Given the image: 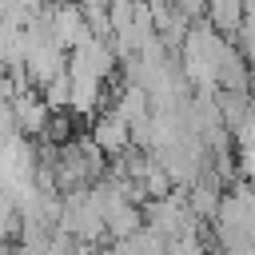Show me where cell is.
Listing matches in <instances>:
<instances>
[{
  "instance_id": "obj_1",
  "label": "cell",
  "mask_w": 255,
  "mask_h": 255,
  "mask_svg": "<svg viewBox=\"0 0 255 255\" xmlns=\"http://www.w3.org/2000/svg\"><path fill=\"white\" fill-rule=\"evenodd\" d=\"M48 28H52V40H56L64 52H76V48L92 36L88 16L80 12L76 0H56V4L48 8Z\"/></svg>"
},
{
  "instance_id": "obj_2",
  "label": "cell",
  "mask_w": 255,
  "mask_h": 255,
  "mask_svg": "<svg viewBox=\"0 0 255 255\" xmlns=\"http://www.w3.org/2000/svg\"><path fill=\"white\" fill-rule=\"evenodd\" d=\"M12 124L20 135H44L56 120V112L48 108V100L40 96V88H24L20 96H12Z\"/></svg>"
},
{
  "instance_id": "obj_3",
  "label": "cell",
  "mask_w": 255,
  "mask_h": 255,
  "mask_svg": "<svg viewBox=\"0 0 255 255\" xmlns=\"http://www.w3.org/2000/svg\"><path fill=\"white\" fill-rule=\"evenodd\" d=\"M120 64V52L112 40H100V36H88L76 52H68V68L72 72H88V76H100V80H112Z\"/></svg>"
},
{
  "instance_id": "obj_4",
  "label": "cell",
  "mask_w": 255,
  "mask_h": 255,
  "mask_svg": "<svg viewBox=\"0 0 255 255\" xmlns=\"http://www.w3.org/2000/svg\"><path fill=\"white\" fill-rule=\"evenodd\" d=\"M92 143L104 151V155H124L131 143V124L116 112V108H104L96 120H92Z\"/></svg>"
},
{
  "instance_id": "obj_5",
  "label": "cell",
  "mask_w": 255,
  "mask_h": 255,
  "mask_svg": "<svg viewBox=\"0 0 255 255\" xmlns=\"http://www.w3.org/2000/svg\"><path fill=\"white\" fill-rule=\"evenodd\" d=\"M68 76H72V116H80V120H96L100 112H104V84L108 80H100V76H88V72H72L68 68Z\"/></svg>"
},
{
  "instance_id": "obj_6",
  "label": "cell",
  "mask_w": 255,
  "mask_h": 255,
  "mask_svg": "<svg viewBox=\"0 0 255 255\" xmlns=\"http://www.w3.org/2000/svg\"><path fill=\"white\" fill-rule=\"evenodd\" d=\"M247 20V0H207V24L215 32H239Z\"/></svg>"
},
{
  "instance_id": "obj_7",
  "label": "cell",
  "mask_w": 255,
  "mask_h": 255,
  "mask_svg": "<svg viewBox=\"0 0 255 255\" xmlns=\"http://www.w3.org/2000/svg\"><path fill=\"white\" fill-rule=\"evenodd\" d=\"M40 96L48 100V108H52L56 116H60V112H68V108H72V76H68V72H64V76H56L52 84H44V88H40Z\"/></svg>"
},
{
  "instance_id": "obj_8",
  "label": "cell",
  "mask_w": 255,
  "mask_h": 255,
  "mask_svg": "<svg viewBox=\"0 0 255 255\" xmlns=\"http://www.w3.org/2000/svg\"><path fill=\"white\" fill-rule=\"evenodd\" d=\"M175 12L187 20H203L207 16V0H175Z\"/></svg>"
},
{
  "instance_id": "obj_9",
  "label": "cell",
  "mask_w": 255,
  "mask_h": 255,
  "mask_svg": "<svg viewBox=\"0 0 255 255\" xmlns=\"http://www.w3.org/2000/svg\"><path fill=\"white\" fill-rule=\"evenodd\" d=\"M76 4H80V12H84V16H88V20H92V16H100V12H108V8H112V0H76Z\"/></svg>"
}]
</instances>
